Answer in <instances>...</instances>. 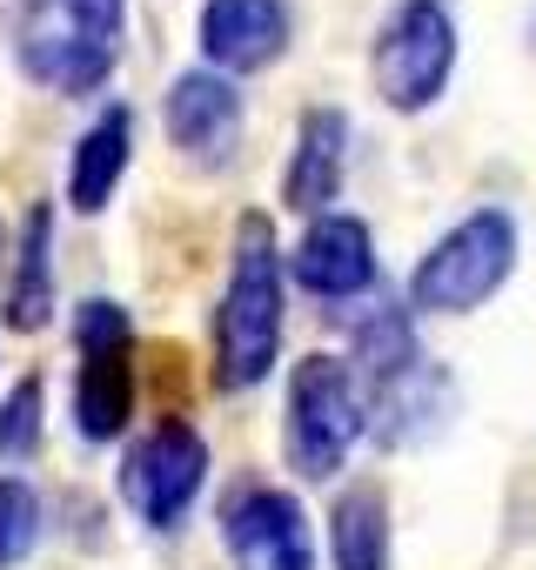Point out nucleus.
Instances as JSON below:
<instances>
[{
    "mask_svg": "<svg viewBox=\"0 0 536 570\" xmlns=\"http://www.w3.org/2000/svg\"><path fill=\"white\" fill-rule=\"evenodd\" d=\"M241 121H248L241 81H228L215 68H181L161 95V128L195 168H228L241 148Z\"/></svg>",
    "mask_w": 536,
    "mask_h": 570,
    "instance_id": "obj_10",
    "label": "nucleus"
},
{
    "mask_svg": "<svg viewBox=\"0 0 536 570\" xmlns=\"http://www.w3.org/2000/svg\"><path fill=\"white\" fill-rule=\"evenodd\" d=\"M41 430H48V376L28 370L0 396V463H28L41 450Z\"/></svg>",
    "mask_w": 536,
    "mask_h": 570,
    "instance_id": "obj_18",
    "label": "nucleus"
},
{
    "mask_svg": "<svg viewBox=\"0 0 536 570\" xmlns=\"http://www.w3.org/2000/svg\"><path fill=\"white\" fill-rule=\"evenodd\" d=\"M529 41H536V21H529Z\"/></svg>",
    "mask_w": 536,
    "mask_h": 570,
    "instance_id": "obj_21",
    "label": "nucleus"
},
{
    "mask_svg": "<svg viewBox=\"0 0 536 570\" xmlns=\"http://www.w3.org/2000/svg\"><path fill=\"white\" fill-rule=\"evenodd\" d=\"M128 161H135V108L128 101H108L75 135V155H68V208L75 215H101L115 202V188L128 181Z\"/></svg>",
    "mask_w": 536,
    "mask_h": 570,
    "instance_id": "obj_15",
    "label": "nucleus"
},
{
    "mask_svg": "<svg viewBox=\"0 0 536 570\" xmlns=\"http://www.w3.org/2000/svg\"><path fill=\"white\" fill-rule=\"evenodd\" d=\"M0 323L14 336H34L54 323V202H34L21 215L8 275H0Z\"/></svg>",
    "mask_w": 536,
    "mask_h": 570,
    "instance_id": "obj_14",
    "label": "nucleus"
},
{
    "mask_svg": "<svg viewBox=\"0 0 536 570\" xmlns=\"http://www.w3.org/2000/svg\"><path fill=\"white\" fill-rule=\"evenodd\" d=\"M41 530H48V503H41V490H34L28 476H8V470H0V570L28 563L34 543H41Z\"/></svg>",
    "mask_w": 536,
    "mask_h": 570,
    "instance_id": "obj_19",
    "label": "nucleus"
},
{
    "mask_svg": "<svg viewBox=\"0 0 536 570\" xmlns=\"http://www.w3.org/2000/svg\"><path fill=\"white\" fill-rule=\"evenodd\" d=\"M221 550L235 570H316V523L282 483H235L221 497Z\"/></svg>",
    "mask_w": 536,
    "mask_h": 570,
    "instance_id": "obj_8",
    "label": "nucleus"
},
{
    "mask_svg": "<svg viewBox=\"0 0 536 570\" xmlns=\"http://www.w3.org/2000/svg\"><path fill=\"white\" fill-rule=\"evenodd\" d=\"M289 35H296L289 0H201V14H195L201 68H215L228 81L276 68L289 55Z\"/></svg>",
    "mask_w": 536,
    "mask_h": 570,
    "instance_id": "obj_11",
    "label": "nucleus"
},
{
    "mask_svg": "<svg viewBox=\"0 0 536 570\" xmlns=\"http://www.w3.org/2000/svg\"><path fill=\"white\" fill-rule=\"evenodd\" d=\"M369 436V410H363V383L343 356L309 350L289 370V396H282V456L302 483H329L343 476L349 450Z\"/></svg>",
    "mask_w": 536,
    "mask_h": 570,
    "instance_id": "obj_4",
    "label": "nucleus"
},
{
    "mask_svg": "<svg viewBox=\"0 0 536 570\" xmlns=\"http://www.w3.org/2000/svg\"><path fill=\"white\" fill-rule=\"evenodd\" d=\"M363 410H369L376 443L409 450V443L443 436V423H449V410H456V383H449V370H443L436 356H423V363H409L403 376L376 383V390L363 396Z\"/></svg>",
    "mask_w": 536,
    "mask_h": 570,
    "instance_id": "obj_13",
    "label": "nucleus"
},
{
    "mask_svg": "<svg viewBox=\"0 0 536 570\" xmlns=\"http://www.w3.org/2000/svg\"><path fill=\"white\" fill-rule=\"evenodd\" d=\"M128 41V0H21L14 8V68L61 95L88 101L115 81Z\"/></svg>",
    "mask_w": 536,
    "mask_h": 570,
    "instance_id": "obj_2",
    "label": "nucleus"
},
{
    "mask_svg": "<svg viewBox=\"0 0 536 570\" xmlns=\"http://www.w3.org/2000/svg\"><path fill=\"white\" fill-rule=\"evenodd\" d=\"M208 436L188 423V416H161L148 423L128 450H121V503L155 530V537H175L188 523V510L201 503L208 490Z\"/></svg>",
    "mask_w": 536,
    "mask_h": 570,
    "instance_id": "obj_7",
    "label": "nucleus"
},
{
    "mask_svg": "<svg viewBox=\"0 0 536 570\" xmlns=\"http://www.w3.org/2000/svg\"><path fill=\"white\" fill-rule=\"evenodd\" d=\"M516 255H523L516 215L496 208V202H483V208H469L463 222H449L416 255L403 309L409 316H469V309H483L503 282L516 275Z\"/></svg>",
    "mask_w": 536,
    "mask_h": 570,
    "instance_id": "obj_3",
    "label": "nucleus"
},
{
    "mask_svg": "<svg viewBox=\"0 0 536 570\" xmlns=\"http://www.w3.org/2000/svg\"><path fill=\"white\" fill-rule=\"evenodd\" d=\"M329 563L336 570H389V490L349 483L329 503Z\"/></svg>",
    "mask_w": 536,
    "mask_h": 570,
    "instance_id": "obj_16",
    "label": "nucleus"
},
{
    "mask_svg": "<svg viewBox=\"0 0 536 570\" xmlns=\"http://www.w3.org/2000/svg\"><path fill=\"white\" fill-rule=\"evenodd\" d=\"M8 248H14V235H8V215H0V275H8Z\"/></svg>",
    "mask_w": 536,
    "mask_h": 570,
    "instance_id": "obj_20",
    "label": "nucleus"
},
{
    "mask_svg": "<svg viewBox=\"0 0 536 570\" xmlns=\"http://www.w3.org/2000/svg\"><path fill=\"white\" fill-rule=\"evenodd\" d=\"M282 268H289V282L302 296H316V303H363L369 289H383V262H376V235H369V222L363 215H349V208H329V215H316L302 235H296V248L282 255Z\"/></svg>",
    "mask_w": 536,
    "mask_h": 570,
    "instance_id": "obj_9",
    "label": "nucleus"
},
{
    "mask_svg": "<svg viewBox=\"0 0 536 570\" xmlns=\"http://www.w3.org/2000/svg\"><path fill=\"white\" fill-rule=\"evenodd\" d=\"M282 323H289V268H282V242H276V222L261 208H248L235 222V242H228V282L215 296V316H208V376L221 396H241L255 383H268L282 356Z\"/></svg>",
    "mask_w": 536,
    "mask_h": 570,
    "instance_id": "obj_1",
    "label": "nucleus"
},
{
    "mask_svg": "<svg viewBox=\"0 0 536 570\" xmlns=\"http://www.w3.org/2000/svg\"><path fill=\"white\" fill-rule=\"evenodd\" d=\"M456 75V14L449 0H396L369 41V88L389 115H423Z\"/></svg>",
    "mask_w": 536,
    "mask_h": 570,
    "instance_id": "obj_6",
    "label": "nucleus"
},
{
    "mask_svg": "<svg viewBox=\"0 0 536 570\" xmlns=\"http://www.w3.org/2000/svg\"><path fill=\"white\" fill-rule=\"evenodd\" d=\"M141 370H135V316L115 296H88L75 309V436L81 443H121L135 423Z\"/></svg>",
    "mask_w": 536,
    "mask_h": 570,
    "instance_id": "obj_5",
    "label": "nucleus"
},
{
    "mask_svg": "<svg viewBox=\"0 0 536 570\" xmlns=\"http://www.w3.org/2000/svg\"><path fill=\"white\" fill-rule=\"evenodd\" d=\"M343 175H349V115L336 101H316L296 121V148H289V168H282V208L302 215V222L329 215L336 195H343Z\"/></svg>",
    "mask_w": 536,
    "mask_h": 570,
    "instance_id": "obj_12",
    "label": "nucleus"
},
{
    "mask_svg": "<svg viewBox=\"0 0 536 570\" xmlns=\"http://www.w3.org/2000/svg\"><path fill=\"white\" fill-rule=\"evenodd\" d=\"M349 370H356V383H389V376H403L409 363H423V350H416V316L403 309V303H383V289H376V303L349 323V356H343Z\"/></svg>",
    "mask_w": 536,
    "mask_h": 570,
    "instance_id": "obj_17",
    "label": "nucleus"
}]
</instances>
